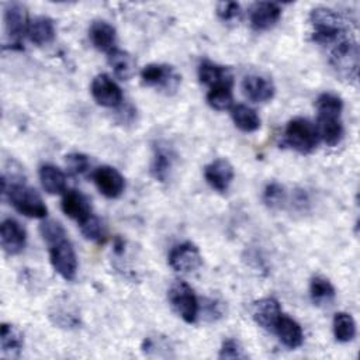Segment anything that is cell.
<instances>
[{
    "mask_svg": "<svg viewBox=\"0 0 360 360\" xmlns=\"http://www.w3.org/2000/svg\"><path fill=\"white\" fill-rule=\"evenodd\" d=\"M39 233L48 245L49 260L55 271L68 281L75 280L77 273V257L62 224L55 219H46L41 222Z\"/></svg>",
    "mask_w": 360,
    "mask_h": 360,
    "instance_id": "1",
    "label": "cell"
},
{
    "mask_svg": "<svg viewBox=\"0 0 360 360\" xmlns=\"http://www.w3.org/2000/svg\"><path fill=\"white\" fill-rule=\"evenodd\" d=\"M316 131L319 138L328 146H338L345 135V128L342 122V98L330 91L319 94L316 98Z\"/></svg>",
    "mask_w": 360,
    "mask_h": 360,
    "instance_id": "2",
    "label": "cell"
},
{
    "mask_svg": "<svg viewBox=\"0 0 360 360\" xmlns=\"http://www.w3.org/2000/svg\"><path fill=\"white\" fill-rule=\"evenodd\" d=\"M309 22L314 28L312 41L323 48H329L343 37L350 35L349 20L329 7H315L311 10Z\"/></svg>",
    "mask_w": 360,
    "mask_h": 360,
    "instance_id": "3",
    "label": "cell"
},
{
    "mask_svg": "<svg viewBox=\"0 0 360 360\" xmlns=\"http://www.w3.org/2000/svg\"><path fill=\"white\" fill-rule=\"evenodd\" d=\"M3 194H6L11 202V205L22 215L30 218H45L48 214V208L39 195V193L27 186L24 180L21 181L18 177L11 176L10 184L1 180Z\"/></svg>",
    "mask_w": 360,
    "mask_h": 360,
    "instance_id": "4",
    "label": "cell"
},
{
    "mask_svg": "<svg viewBox=\"0 0 360 360\" xmlns=\"http://www.w3.org/2000/svg\"><path fill=\"white\" fill-rule=\"evenodd\" d=\"M329 63L338 76L347 82L357 80L359 72V45L353 35H346L329 48Z\"/></svg>",
    "mask_w": 360,
    "mask_h": 360,
    "instance_id": "5",
    "label": "cell"
},
{
    "mask_svg": "<svg viewBox=\"0 0 360 360\" xmlns=\"http://www.w3.org/2000/svg\"><path fill=\"white\" fill-rule=\"evenodd\" d=\"M284 141L291 149L297 150L298 153L307 155L316 148L319 135L312 121L304 117H295L290 120L285 125Z\"/></svg>",
    "mask_w": 360,
    "mask_h": 360,
    "instance_id": "6",
    "label": "cell"
},
{
    "mask_svg": "<svg viewBox=\"0 0 360 360\" xmlns=\"http://www.w3.org/2000/svg\"><path fill=\"white\" fill-rule=\"evenodd\" d=\"M167 298L173 309L180 315V318L187 323H194L198 316L200 304L194 294V290L183 280H174L169 290Z\"/></svg>",
    "mask_w": 360,
    "mask_h": 360,
    "instance_id": "7",
    "label": "cell"
},
{
    "mask_svg": "<svg viewBox=\"0 0 360 360\" xmlns=\"http://www.w3.org/2000/svg\"><path fill=\"white\" fill-rule=\"evenodd\" d=\"M180 75L173 66L166 63H149L141 70V80L143 86L158 89L166 94H172L179 89Z\"/></svg>",
    "mask_w": 360,
    "mask_h": 360,
    "instance_id": "8",
    "label": "cell"
},
{
    "mask_svg": "<svg viewBox=\"0 0 360 360\" xmlns=\"http://www.w3.org/2000/svg\"><path fill=\"white\" fill-rule=\"evenodd\" d=\"M4 32L11 42V48H21V41L25 34H28L30 20L28 11L24 4L13 1L7 3L3 13Z\"/></svg>",
    "mask_w": 360,
    "mask_h": 360,
    "instance_id": "9",
    "label": "cell"
},
{
    "mask_svg": "<svg viewBox=\"0 0 360 360\" xmlns=\"http://www.w3.org/2000/svg\"><path fill=\"white\" fill-rule=\"evenodd\" d=\"M167 262L174 271L191 273L202 264V256L194 243L183 242L170 250Z\"/></svg>",
    "mask_w": 360,
    "mask_h": 360,
    "instance_id": "10",
    "label": "cell"
},
{
    "mask_svg": "<svg viewBox=\"0 0 360 360\" xmlns=\"http://www.w3.org/2000/svg\"><path fill=\"white\" fill-rule=\"evenodd\" d=\"M91 96L98 105L110 108L121 105L124 98L120 86L105 73H100L93 79Z\"/></svg>",
    "mask_w": 360,
    "mask_h": 360,
    "instance_id": "11",
    "label": "cell"
},
{
    "mask_svg": "<svg viewBox=\"0 0 360 360\" xmlns=\"http://www.w3.org/2000/svg\"><path fill=\"white\" fill-rule=\"evenodd\" d=\"M93 181L98 191L107 198H118L125 188V180L122 174L112 166H98L93 172Z\"/></svg>",
    "mask_w": 360,
    "mask_h": 360,
    "instance_id": "12",
    "label": "cell"
},
{
    "mask_svg": "<svg viewBox=\"0 0 360 360\" xmlns=\"http://www.w3.org/2000/svg\"><path fill=\"white\" fill-rule=\"evenodd\" d=\"M0 242L6 255L15 256L25 248L27 233L25 229L13 218H7L0 226Z\"/></svg>",
    "mask_w": 360,
    "mask_h": 360,
    "instance_id": "13",
    "label": "cell"
},
{
    "mask_svg": "<svg viewBox=\"0 0 360 360\" xmlns=\"http://www.w3.org/2000/svg\"><path fill=\"white\" fill-rule=\"evenodd\" d=\"M281 17V7L274 1H257L249 10L250 25L255 31H266L274 27Z\"/></svg>",
    "mask_w": 360,
    "mask_h": 360,
    "instance_id": "14",
    "label": "cell"
},
{
    "mask_svg": "<svg viewBox=\"0 0 360 360\" xmlns=\"http://www.w3.org/2000/svg\"><path fill=\"white\" fill-rule=\"evenodd\" d=\"M242 90L248 100L253 103H266L274 97L276 87L267 76L252 73L243 77Z\"/></svg>",
    "mask_w": 360,
    "mask_h": 360,
    "instance_id": "15",
    "label": "cell"
},
{
    "mask_svg": "<svg viewBox=\"0 0 360 360\" xmlns=\"http://www.w3.org/2000/svg\"><path fill=\"white\" fill-rule=\"evenodd\" d=\"M233 176V166L222 158L212 160L204 167L205 181L218 193H225L229 188Z\"/></svg>",
    "mask_w": 360,
    "mask_h": 360,
    "instance_id": "16",
    "label": "cell"
},
{
    "mask_svg": "<svg viewBox=\"0 0 360 360\" xmlns=\"http://www.w3.org/2000/svg\"><path fill=\"white\" fill-rule=\"evenodd\" d=\"M281 314L280 302L273 297H264L252 304V318L259 326L269 332H273Z\"/></svg>",
    "mask_w": 360,
    "mask_h": 360,
    "instance_id": "17",
    "label": "cell"
},
{
    "mask_svg": "<svg viewBox=\"0 0 360 360\" xmlns=\"http://www.w3.org/2000/svg\"><path fill=\"white\" fill-rule=\"evenodd\" d=\"M60 207L63 214H66L69 218L75 219L77 224L87 219L93 211L90 201L84 194H82L77 190H68L63 193Z\"/></svg>",
    "mask_w": 360,
    "mask_h": 360,
    "instance_id": "18",
    "label": "cell"
},
{
    "mask_svg": "<svg viewBox=\"0 0 360 360\" xmlns=\"http://www.w3.org/2000/svg\"><path fill=\"white\" fill-rule=\"evenodd\" d=\"M174 163V153L167 143L158 142L153 146V158L150 163V174L155 180L165 183L170 176Z\"/></svg>",
    "mask_w": 360,
    "mask_h": 360,
    "instance_id": "19",
    "label": "cell"
},
{
    "mask_svg": "<svg viewBox=\"0 0 360 360\" xmlns=\"http://www.w3.org/2000/svg\"><path fill=\"white\" fill-rule=\"evenodd\" d=\"M273 333H276L280 342L288 349H297L304 342V333L300 323L284 314H281V316L278 318Z\"/></svg>",
    "mask_w": 360,
    "mask_h": 360,
    "instance_id": "20",
    "label": "cell"
},
{
    "mask_svg": "<svg viewBox=\"0 0 360 360\" xmlns=\"http://www.w3.org/2000/svg\"><path fill=\"white\" fill-rule=\"evenodd\" d=\"M89 37L93 46L101 52L108 53L115 48V41H117L115 28L107 21H103V20L93 21L89 30Z\"/></svg>",
    "mask_w": 360,
    "mask_h": 360,
    "instance_id": "21",
    "label": "cell"
},
{
    "mask_svg": "<svg viewBox=\"0 0 360 360\" xmlns=\"http://www.w3.org/2000/svg\"><path fill=\"white\" fill-rule=\"evenodd\" d=\"M198 79L202 84L212 87L221 83H228V82H233L232 79V73L226 66L214 63L211 60H201V63L198 65Z\"/></svg>",
    "mask_w": 360,
    "mask_h": 360,
    "instance_id": "22",
    "label": "cell"
},
{
    "mask_svg": "<svg viewBox=\"0 0 360 360\" xmlns=\"http://www.w3.org/2000/svg\"><path fill=\"white\" fill-rule=\"evenodd\" d=\"M28 38L32 44L42 46L53 41L55 38V25L49 17L39 15L30 21Z\"/></svg>",
    "mask_w": 360,
    "mask_h": 360,
    "instance_id": "23",
    "label": "cell"
},
{
    "mask_svg": "<svg viewBox=\"0 0 360 360\" xmlns=\"http://www.w3.org/2000/svg\"><path fill=\"white\" fill-rule=\"evenodd\" d=\"M39 180L42 188L49 194H62L66 191V176L53 165H42L39 167Z\"/></svg>",
    "mask_w": 360,
    "mask_h": 360,
    "instance_id": "24",
    "label": "cell"
},
{
    "mask_svg": "<svg viewBox=\"0 0 360 360\" xmlns=\"http://www.w3.org/2000/svg\"><path fill=\"white\" fill-rule=\"evenodd\" d=\"M0 345H1L3 356L18 357L24 346L22 333L20 332L18 328H15L11 323H1Z\"/></svg>",
    "mask_w": 360,
    "mask_h": 360,
    "instance_id": "25",
    "label": "cell"
},
{
    "mask_svg": "<svg viewBox=\"0 0 360 360\" xmlns=\"http://www.w3.org/2000/svg\"><path fill=\"white\" fill-rule=\"evenodd\" d=\"M309 295L316 307L330 305L335 300L336 291L332 283L323 276H314L309 283Z\"/></svg>",
    "mask_w": 360,
    "mask_h": 360,
    "instance_id": "26",
    "label": "cell"
},
{
    "mask_svg": "<svg viewBox=\"0 0 360 360\" xmlns=\"http://www.w3.org/2000/svg\"><path fill=\"white\" fill-rule=\"evenodd\" d=\"M107 58L108 65L111 66L117 77H120L121 80H128L129 77H132L135 72V60L127 51L114 48L111 52L107 53Z\"/></svg>",
    "mask_w": 360,
    "mask_h": 360,
    "instance_id": "27",
    "label": "cell"
},
{
    "mask_svg": "<svg viewBox=\"0 0 360 360\" xmlns=\"http://www.w3.org/2000/svg\"><path fill=\"white\" fill-rule=\"evenodd\" d=\"M233 82L221 83L210 87L207 93V103L211 108L217 111L231 110L233 107V93H232Z\"/></svg>",
    "mask_w": 360,
    "mask_h": 360,
    "instance_id": "28",
    "label": "cell"
},
{
    "mask_svg": "<svg viewBox=\"0 0 360 360\" xmlns=\"http://www.w3.org/2000/svg\"><path fill=\"white\" fill-rule=\"evenodd\" d=\"M231 117L233 124L243 132H255L260 128V117L253 108L245 104L233 105L231 108Z\"/></svg>",
    "mask_w": 360,
    "mask_h": 360,
    "instance_id": "29",
    "label": "cell"
},
{
    "mask_svg": "<svg viewBox=\"0 0 360 360\" xmlns=\"http://www.w3.org/2000/svg\"><path fill=\"white\" fill-rule=\"evenodd\" d=\"M333 335L340 343L352 342L356 336V322L347 312H336L333 316Z\"/></svg>",
    "mask_w": 360,
    "mask_h": 360,
    "instance_id": "30",
    "label": "cell"
},
{
    "mask_svg": "<svg viewBox=\"0 0 360 360\" xmlns=\"http://www.w3.org/2000/svg\"><path fill=\"white\" fill-rule=\"evenodd\" d=\"M80 231L83 233V236L91 242L96 243H104L105 242V229L103 226V222L100 221L98 217H96L94 214H91L87 219H84L83 222L79 224Z\"/></svg>",
    "mask_w": 360,
    "mask_h": 360,
    "instance_id": "31",
    "label": "cell"
},
{
    "mask_svg": "<svg viewBox=\"0 0 360 360\" xmlns=\"http://www.w3.org/2000/svg\"><path fill=\"white\" fill-rule=\"evenodd\" d=\"M285 200H287V193H285V188L280 183L271 181L264 187V190H263V202L269 208L278 210L284 205Z\"/></svg>",
    "mask_w": 360,
    "mask_h": 360,
    "instance_id": "32",
    "label": "cell"
},
{
    "mask_svg": "<svg viewBox=\"0 0 360 360\" xmlns=\"http://www.w3.org/2000/svg\"><path fill=\"white\" fill-rule=\"evenodd\" d=\"M65 163H66L68 170H69L72 174H76V176L84 174V173L90 169L89 156H86L84 153H79V152L66 155V156H65Z\"/></svg>",
    "mask_w": 360,
    "mask_h": 360,
    "instance_id": "33",
    "label": "cell"
},
{
    "mask_svg": "<svg viewBox=\"0 0 360 360\" xmlns=\"http://www.w3.org/2000/svg\"><path fill=\"white\" fill-rule=\"evenodd\" d=\"M217 14L224 22H235L240 20L242 10L235 1H222L217 6Z\"/></svg>",
    "mask_w": 360,
    "mask_h": 360,
    "instance_id": "34",
    "label": "cell"
},
{
    "mask_svg": "<svg viewBox=\"0 0 360 360\" xmlns=\"http://www.w3.org/2000/svg\"><path fill=\"white\" fill-rule=\"evenodd\" d=\"M219 359H246L243 347L236 339H226L219 349Z\"/></svg>",
    "mask_w": 360,
    "mask_h": 360,
    "instance_id": "35",
    "label": "cell"
},
{
    "mask_svg": "<svg viewBox=\"0 0 360 360\" xmlns=\"http://www.w3.org/2000/svg\"><path fill=\"white\" fill-rule=\"evenodd\" d=\"M204 307H205V309H204L205 316L210 321H214V319L222 316V305L218 304L215 300H205Z\"/></svg>",
    "mask_w": 360,
    "mask_h": 360,
    "instance_id": "36",
    "label": "cell"
},
{
    "mask_svg": "<svg viewBox=\"0 0 360 360\" xmlns=\"http://www.w3.org/2000/svg\"><path fill=\"white\" fill-rule=\"evenodd\" d=\"M136 115V111L134 110L132 105H118L117 110V117L120 122H132Z\"/></svg>",
    "mask_w": 360,
    "mask_h": 360,
    "instance_id": "37",
    "label": "cell"
}]
</instances>
